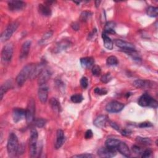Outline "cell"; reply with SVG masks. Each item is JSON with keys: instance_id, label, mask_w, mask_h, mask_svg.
Masks as SVG:
<instances>
[{"instance_id": "obj_24", "label": "cell", "mask_w": 158, "mask_h": 158, "mask_svg": "<svg viewBox=\"0 0 158 158\" xmlns=\"http://www.w3.org/2000/svg\"><path fill=\"white\" fill-rule=\"evenodd\" d=\"M116 27V24L113 22H108L105 27V32L107 34H115V30L114 28Z\"/></svg>"}, {"instance_id": "obj_39", "label": "cell", "mask_w": 158, "mask_h": 158, "mask_svg": "<svg viewBox=\"0 0 158 158\" xmlns=\"http://www.w3.org/2000/svg\"><path fill=\"white\" fill-rule=\"evenodd\" d=\"M132 151L135 154H138V155L141 154V153L143 152L141 148H140V146H138L137 145H134L132 146Z\"/></svg>"}, {"instance_id": "obj_37", "label": "cell", "mask_w": 158, "mask_h": 158, "mask_svg": "<svg viewBox=\"0 0 158 158\" xmlns=\"http://www.w3.org/2000/svg\"><path fill=\"white\" fill-rule=\"evenodd\" d=\"M91 16V13L88 11L83 12L81 14V19L83 21H86L88 19H90V17Z\"/></svg>"}, {"instance_id": "obj_12", "label": "cell", "mask_w": 158, "mask_h": 158, "mask_svg": "<svg viewBox=\"0 0 158 158\" xmlns=\"http://www.w3.org/2000/svg\"><path fill=\"white\" fill-rule=\"evenodd\" d=\"M98 154L100 157H112L116 155V151L107 147L101 148L98 151Z\"/></svg>"}, {"instance_id": "obj_7", "label": "cell", "mask_w": 158, "mask_h": 158, "mask_svg": "<svg viewBox=\"0 0 158 158\" xmlns=\"http://www.w3.org/2000/svg\"><path fill=\"white\" fill-rule=\"evenodd\" d=\"M13 49L12 43L7 44L3 47L2 52V61L4 64H8L11 61L13 54Z\"/></svg>"}, {"instance_id": "obj_20", "label": "cell", "mask_w": 158, "mask_h": 158, "mask_svg": "<svg viewBox=\"0 0 158 158\" xmlns=\"http://www.w3.org/2000/svg\"><path fill=\"white\" fill-rule=\"evenodd\" d=\"M43 64H40L37 65L35 64L32 69V71L31 72L30 79H34L37 77H39V75L40 74V73L43 71Z\"/></svg>"}, {"instance_id": "obj_8", "label": "cell", "mask_w": 158, "mask_h": 158, "mask_svg": "<svg viewBox=\"0 0 158 158\" xmlns=\"http://www.w3.org/2000/svg\"><path fill=\"white\" fill-rule=\"evenodd\" d=\"M124 108V105L118 101H111L106 106V110L108 112L117 113L121 111Z\"/></svg>"}, {"instance_id": "obj_36", "label": "cell", "mask_w": 158, "mask_h": 158, "mask_svg": "<svg viewBox=\"0 0 158 158\" xmlns=\"http://www.w3.org/2000/svg\"><path fill=\"white\" fill-rule=\"evenodd\" d=\"M94 91L96 94H99V95H105V94H106L108 93V91L105 88H96L95 89H94Z\"/></svg>"}, {"instance_id": "obj_46", "label": "cell", "mask_w": 158, "mask_h": 158, "mask_svg": "<svg viewBox=\"0 0 158 158\" xmlns=\"http://www.w3.org/2000/svg\"><path fill=\"white\" fill-rule=\"evenodd\" d=\"M131 131L129 130H127V129H125V130H123L122 132H121V134L123 136H129L131 134Z\"/></svg>"}, {"instance_id": "obj_38", "label": "cell", "mask_w": 158, "mask_h": 158, "mask_svg": "<svg viewBox=\"0 0 158 158\" xmlns=\"http://www.w3.org/2000/svg\"><path fill=\"white\" fill-rule=\"evenodd\" d=\"M80 85L84 89L87 88V86L88 85V79H87L86 77H82L81 79V80H80Z\"/></svg>"}, {"instance_id": "obj_43", "label": "cell", "mask_w": 158, "mask_h": 158, "mask_svg": "<svg viewBox=\"0 0 158 158\" xmlns=\"http://www.w3.org/2000/svg\"><path fill=\"white\" fill-rule=\"evenodd\" d=\"M93 133L92 132L91 130H88L86 132H85V137L86 139H90L93 137Z\"/></svg>"}, {"instance_id": "obj_29", "label": "cell", "mask_w": 158, "mask_h": 158, "mask_svg": "<svg viewBox=\"0 0 158 158\" xmlns=\"http://www.w3.org/2000/svg\"><path fill=\"white\" fill-rule=\"evenodd\" d=\"M107 64L109 66H117L118 64V59L114 56H111L107 58Z\"/></svg>"}, {"instance_id": "obj_16", "label": "cell", "mask_w": 158, "mask_h": 158, "mask_svg": "<svg viewBox=\"0 0 158 158\" xmlns=\"http://www.w3.org/2000/svg\"><path fill=\"white\" fill-rule=\"evenodd\" d=\"M56 141L55 143L56 149H59L65 141L64 134L62 130H58L56 133Z\"/></svg>"}, {"instance_id": "obj_3", "label": "cell", "mask_w": 158, "mask_h": 158, "mask_svg": "<svg viewBox=\"0 0 158 158\" xmlns=\"http://www.w3.org/2000/svg\"><path fill=\"white\" fill-rule=\"evenodd\" d=\"M37 141H38V132L36 129L31 130L29 140V151L31 157H34L37 154Z\"/></svg>"}, {"instance_id": "obj_9", "label": "cell", "mask_w": 158, "mask_h": 158, "mask_svg": "<svg viewBox=\"0 0 158 158\" xmlns=\"http://www.w3.org/2000/svg\"><path fill=\"white\" fill-rule=\"evenodd\" d=\"M115 44L117 46L125 50V51L130 52V51H135V46L132 43H130L127 42H125L121 40H116Z\"/></svg>"}, {"instance_id": "obj_17", "label": "cell", "mask_w": 158, "mask_h": 158, "mask_svg": "<svg viewBox=\"0 0 158 158\" xmlns=\"http://www.w3.org/2000/svg\"><path fill=\"white\" fill-rule=\"evenodd\" d=\"M117 150L119 151L122 155L125 157H130V151L129 149V146L126 145V143L120 141Z\"/></svg>"}, {"instance_id": "obj_6", "label": "cell", "mask_w": 158, "mask_h": 158, "mask_svg": "<svg viewBox=\"0 0 158 158\" xmlns=\"http://www.w3.org/2000/svg\"><path fill=\"white\" fill-rule=\"evenodd\" d=\"M138 105L143 107H152L156 108L157 107V102L153 99L148 94H144L139 98Z\"/></svg>"}, {"instance_id": "obj_35", "label": "cell", "mask_w": 158, "mask_h": 158, "mask_svg": "<svg viewBox=\"0 0 158 158\" xmlns=\"http://www.w3.org/2000/svg\"><path fill=\"white\" fill-rule=\"evenodd\" d=\"M112 79V76L111 75L110 73H108V74H106L105 75H103L101 78V81L103 82V83H108L109 82H110Z\"/></svg>"}, {"instance_id": "obj_41", "label": "cell", "mask_w": 158, "mask_h": 158, "mask_svg": "<svg viewBox=\"0 0 158 158\" xmlns=\"http://www.w3.org/2000/svg\"><path fill=\"white\" fill-rule=\"evenodd\" d=\"M73 157H86V158H90V157H93L94 156L90 154H78V155H75L72 156Z\"/></svg>"}, {"instance_id": "obj_26", "label": "cell", "mask_w": 158, "mask_h": 158, "mask_svg": "<svg viewBox=\"0 0 158 158\" xmlns=\"http://www.w3.org/2000/svg\"><path fill=\"white\" fill-rule=\"evenodd\" d=\"M158 14V8L157 7L149 6L147 9V15L151 17H156Z\"/></svg>"}, {"instance_id": "obj_33", "label": "cell", "mask_w": 158, "mask_h": 158, "mask_svg": "<svg viewBox=\"0 0 158 158\" xmlns=\"http://www.w3.org/2000/svg\"><path fill=\"white\" fill-rule=\"evenodd\" d=\"M46 120L42 118H39L35 120V125L39 128H42L45 125Z\"/></svg>"}, {"instance_id": "obj_21", "label": "cell", "mask_w": 158, "mask_h": 158, "mask_svg": "<svg viewBox=\"0 0 158 158\" xmlns=\"http://www.w3.org/2000/svg\"><path fill=\"white\" fill-rule=\"evenodd\" d=\"M39 13L41 14L43 16L48 17L51 14V9L49 6V5H43L40 4L39 6Z\"/></svg>"}, {"instance_id": "obj_31", "label": "cell", "mask_w": 158, "mask_h": 158, "mask_svg": "<svg viewBox=\"0 0 158 158\" xmlns=\"http://www.w3.org/2000/svg\"><path fill=\"white\" fill-rule=\"evenodd\" d=\"M71 100L74 103H80L83 100V97L80 94H76L71 97Z\"/></svg>"}, {"instance_id": "obj_11", "label": "cell", "mask_w": 158, "mask_h": 158, "mask_svg": "<svg viewBox=\"0 0 158 158\" xmlns=\"http://www.w3.org/2000/svg\"><path fill=\"white\" fill-rule=\"evenodd\" d=\"M25 7V3L22 1L12 0L8 2L9 9L11 11H18L23 9Z\"/></svg>"}, {"instance_id": "obj_27", "label": "cell", "mask_w": 158, "mask_h": 158, "mask_svg": "<svg viewBox=\"0 0 158 158\" xmlns=\"http://www.w3.org/2000/svg\"><path fill=\"white\" fill-rule=\"evenodd\" d=\"M50 105L52 108V109L54 111H57V112H59L60 109H61V106H60V103H59V101L56 99V98H51L50 100Z\"/></svg>"}, {"instance_id": "obj_15", "label": "cell", "mask_w": 158, "mask_h": 158, "mask_svg": "<svg viewBox=\"0 0 158 158\" xmlns=\"http://www.w3.org/2000/svg\"><path fill=\"white\" fill-rule=\"evenodd\" d=\"M31 47V42L30 41H26L25 42L21 48L20 53V59H25L30 51V49Z\"/></svg>"}, {"instance_id": "obj_5", "label": "cell", "mask_w": 158, "mask_h": 158, "mask_svg": "<svg viewBox=\"0 0 158 158\" xmlns=\"http://www.w3.org/2000/svg\"><path fill=\"white\" fill-rule=\"evenodd\" d=\"M18 26L19 24L16 22H14L10 24L2 34L1 41L2 42H5L7 40H8L12 37L14 31L17 30Z\"/></svg>"}, {"instance_id": "obj_44", "label": "cell", "mask_w": 158, "mask_h": 158, "mask_svg": "<svg viewBox=\"0 0 158 158\" xmlns=\"http://www.w3.org/2000/svg\"><path fill=\"white\" fill-rule=\"evenodd\" d=\"M53 35V32L52 31H48V33H46V34L44 35L43 39H42V42H43L44 40H47V39H49L51 37V36Z\"/></svg>"}, {"instance_id": "obj_1", "label": "cell", "mask_w": 158, "mask_h": 158, "mask_svg": "<svg viewBox=\"0 0 158 158\" xmlns=\"http://www.w3.org/2000/svg\"><path fill=\"white\" fill-rule=\"evenodd\" d=\"M19 147V145L17 137L15 134L11 133L9 134L7 144V150L9 156L11 157H14L17 154Z\"/></svg>"}, {"instance_id": "obj_25", "label": "cell", "mask_w": 158, "mask_h": 158, "mask_svg": "<svg viewBox=\"0 0 158 158\" xmlns=\"http://www.w3.org/2000/svg\"><path fill=\"white\" fill-rule=\"evenodd\" d=\"M134 85L138 88H145L149 86V82L143 80H137L134 82Z\"/></svg>"}, {"instance_id": "obj_40", "label": "cell", "mask_w": 158, "mask_h": 158, "mask_svg": "<svg viewBox=\"0 0 158 158\" xmlns=\"http://www.w3.org/2000/svg\"><path fill=\"white\" fill-rule=\"evenodd\" d=\"M152 153V151L150 149H146L143 151L141 154V157H148Z\"/></svg>"}, {"instance_id": "obj_2", "label": "cell", "mask_w": 158, "mask_h": 158, "mask_svg": "<svg viewBox=\"0 0 158 158\" xmlns=\"http://www.w3.org/2000/svg\"><path fill=\"white\" fill-rule=\"evenodd\" d=\"M35 64H29L25 66L19 72L16 77V82L19 86H22L28 78H30V74Z\"/></svg>"}, {"instance_id": "obj_10", "label": "cell", "mask_w": 158, "mask_h": 158, "mask_svg": "<svg viewBox=\"0 0 158 158\" xmlns=\"http://www.w3.org/2000/svg\"><path fill=\"white\" fill-rule=\"evenodd\" d=\"M26 117V111L22 108H14L13 111V119L15 123H17Z\"/></svg>"}, {"instance_id": "obj_42", "label": "cell", "mask_w": 158, "mask_h": 158, "mask_svg": "<svg viewBox=\"0 0 158 158\" xmlns=\"http://www.w3.org/2000/svg\"><path fill=\"white\" fill-rule=\"evenodd\" d=\"M152 125L151 124V123L150 122H143V123H141L140 125H139V127H141V128H146V127H152Z\"/></svg>"}, {"instance_id": "obj_32", "label": "cell", "mask_w": 158, "mask_h": 158, "mask_svg": "<svg viewBox=\"0 0 158 158\" xmlns=\"http://www.w3.org/2000/svg\"><path fill=\"white\" fill-rule=\"evenodd\" d=\"M92 74L94 76H99L101 74V68L97 65L93 66L92 67Z\"/></svg>"}, {"instance_id": "obj_28", "label": "cell", "mask_w": 158, "mask_h": 158, "mask_svg": "<svg viewBox=\"0 0 158 158\" xmlns=\"http://www.w3.org/2000/svg\"><path fill=\"white\" fill-rule=\"evenodd\" d=\"M11 83L6 82L4 85H3L1 86V89H0V94H1V100L3 99L4 94L11 88Z\"/></svg>"}, {"instance_id": "obj_14", "label": "cell", "mask_w": 158, "mask_h": 158, "mask_svg": "<svg viewBox=\"0 0 158 158\" xmlns=\"http://www.w3.org/2000/svg\"><path fill=\"white\" fill-rule=\"evenodd\" d=\"M38 95L40 101L42 103H45L47 101L48 97V89L45 85L40 86V88L39 90Z\"/></svg>"}, {"instance_id": "obj_19", "label": "cell", "mask_w": 158, "mask_h": 158, "mask_svg": "<svg viewBox=\"0 0 158 158\" xmlns=\"http://www.w3.org/2000/svg\"><path fill=\"white\" fill-rule=\"evenodd\" d=\"M108 121V117L106 116L101 115L96 118L94 120L93 124L98 128H103Z\"/></svg>"}, {"instance_id": "obj_30", "label": "cell", "mask_w": 158, "mask_h": 158, "mask_svg": "<svg viewBox=\"0 0 158 158\" xmlns=\"http://www.w3.org/2000/svg\"><path fill=\"white\" fill-rule=\"evenodd\" d=\"M136 141L142 145H150L152 143V141L150 138H142V137H137Z\"/></svg>"}, {"instance_id": "obj_18", "label": "cell", "mask_w": 158, "mask_h": 158, "mask_svg": "<svg viewBox=\"0 0 158 158\" xmlns=\"http://www.w3.org/2000/svg\"><path fill=\"white\" fill-rule=\"evenodd\" d=\"M80 64L83 68L88 69L93 67L94 64V60L91 57H83L80 59Z\"/></svg>"}, {"instance_id": "obj_13", "label": "cell", "mask_w": 158, "mask_h": 158, "mask_svg": "<svg viewBox=\"0 0 158 158\" xmlns=\"http://www.w3.org/2000/svg\"><path fill=\"white\" fill-rule=\"evenodd\" d=\"M51 77V72L48 69H43V71L38 77V83L39 85L42 86L46 85Z\"/></svg>"}, {"instance_id": "obj_4", "label": "cell", "mask_w": 158, "mask_h": 158, "mask_svg": "<svg viewBox=\"0 0 158 158\" xmlns=\"http://www.w3.org/2000/svg\"><path fill=\"white\" fill-rule=\"evenodd\" d=\"M26 121L27 123H31L34 120L35 113V102L34 99L29 100L26 109Z\"/></svg>"}, {"instance_id": "obj_22", "label": "cell", "mask_w": 158, "mask_h": 158, "mask_svg": "<svg viewBox=\"0 0 158 158\" xmlns=\"http://www.w3.org/2000/svg\"><path fill=\"white\" fill-rule=\"evenodd\" d=\"M120 141L117 139L109 138L106 141L105 145H106V147L116 151L117 146H118L119 144L120 143Z\"/></svg>"}, {"instance_id": "obj_23", "label": "cell", "mask_w": 158, "mask_h": 158, "mask_svg": "<svg viewBox=\"0 0 158 158\" xmlns=\"http://www.w3.org/2000/svg\"><path fill=\"white\" fill-rule=\"evenodd\" d=\"M102 38L103 39L105 47L109 50H112L113 48V42L105 31H103L102 34Z\"/></svg>"}, {"instance_id": "obj_47", "label": "cell", "mask_w": 158, "mask_h": 158, "mask_svg": "<svg viewBox=\"0 0 158 158\" xmlns=\"http://www.w3.org/2000/svg\"><path fill=\"white\" fill-rule=\"evenodd\" d=\"M100 3H101L100 1H96V2H95V5H96L97 8H98V7L100 6Z\"/></svg>"}, {"instance_id": "obj_34", "label": "cell", "mask_w": 158, "mask_h": 158, "mask_svg": "<svg viewBox=\"0 0 158 158\" xmlns=\"http://www.w3.org/2000/svg\"><path fill=\"white\" fill-rule=\"evenodd\" d=\"M69 43L68 42H61V43H59V45H57L56 50H57L59 51H61V50H64L69 46Z\"/></svg>"}, {"instance_id": "obj_45", "label": "cell", "mask_w": 158, "mask_h": 158, "mask_svg": "<svg viewBox=\"0 0 158 158\" xmlns=\"http://www.w3.org/2000/svg\"><path fill=\"white\" fill-rule=\"evenodd\" d=\"M110 125H111V126L113 129H116L117 130H120L119 126L116 123L113 122H110Z\"/></svg>"}]
</instances>
